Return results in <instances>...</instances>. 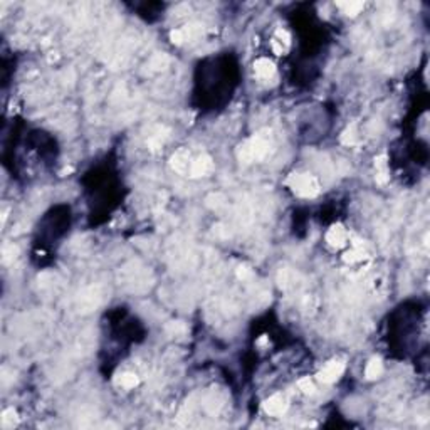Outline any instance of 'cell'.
<instances>
[{
	"label": "cell",
	"mask_w": 430,
	"mask_h": 430,
	"mask_svg": "<svg viewBox=\"0 0 430 430\" xmlns=\"http://www.w3.org/2000/svg\"><path fill=\"white\" fill-rule=\"evenodd\" d=\"M269 151H271V131L262 130L239 146L237 155L242 163H252L266 158Z\"/></svg>",
	"instance_id": "obj_1"
},
{
	"label": "cell",
	"mask_w": 430,
	"mask_h": 430,
	"mask_svg": "<svg viewBox=\"0 0 430 430\" xmlns=\"http://www.w3.org/2000/svg\"><path fill=\"white\" fill-rule=\"evenodd\" d=\"M286 183L296 195L304 197V198L316 197L321 190L318 178L309 173H291L287 176Z\"/></svg>",
	"instance_id": "obj_2"
},
{
	"label": "cell",
	"mask_w": 430,
	"mask_h": 430,
	"mask_svg": "<svg viewBox=\"0 0 430 430\" xmlns=\"http://www.w3.org/2000/svg\"><path fill=\"white\" fill-rule=\"evenodd\" d=\"M200 30H202L200 24H187V25L180 27V29L171 30L170 39L176 46H182V44L188 42V40H192L193 37H197V35L200 34Z\"/></svg>",
	"instance_id": "obj_3"
},
{
	"label": "cell",
	"mask_w": 430,
	"mask_h": 430,
	"mask_svg": "<svg viewBox=\"0 0 430 430\" xmlns=\"http://www.w3.org/2000/svg\"><path fill=\"white\" fill-rule=\"evenodd\" d=\"M343 372H345V363H341V361H338V360H333L323 366V370L318 373V380L323 383H328V385L334 383L339 380Z\"/></svg>",
	"instance_id": "obj_4"
},
{
	"label": "cell",
	"mask_w": 430,
	"mask_h": 430,
	"mask_svg": "<svg viewBox=\"0 0 430 430\" xmlns=\"http://www.w3.org/2000/svg\"><path fill=\"white\" fill-rule=\"evenodd\" d=\"M262 409H264L266 414L273 415V417H278V415H283L284 412L287 410V400L284 395L276 393V395L269 397L268 400L262 404Z\"/></svg>",
	"instance_id": "obj_5"
},
{
	"label": "cell",
	"mask_w": 430,
	"mask_h": 430,
	"mask_svg": "<svg viewBox=\"0 0 430 430\" xmlns=\"http://www.w3.org/2000/svg\"><path fill=\"white\" fill-rule=\"evenodd\" d=\"M212 170H214V161H212V158L209 155H202V156H198L195 161H192V165H190V176H193V178L205 176V175H209Z\"/></svg>",
	"instance_id": "obj_6"
},
{
	"label": "cell",
	"mask_w": 430,
	"mask_h": 430,
	"mask_svg": "<svg viewBox=\"0 0 430 430\" xmlns=\"http://www.w3.org/2000/svg\"><path fill=\"white\" fill-rule=\"evenodd\" d=\"M170 165H171V168L176 171V173H185V171H190V165H192V161H190L188 150H185V148L176 150L173 155H171V158H170Z\"/></svg>",
	"instance_id": "obj_7"
},
{
	"label": "cell",
	"mask_w": 430,
	"mask_h": 430,
	"mask_svg": "<svg viewBox=\"0 0 430 430\" xmlns=\"http://www.w3.org/2000/svg\"><path fill=\"white\" fill-rule=\"evenodd\" d=\"M254 72L256 76L262 81H268L274 78L276 74V64L268 57H261L254 62Z\"/></svg>",
	"instance_id": "obj_8"
},
{
	"label": "cell",
	"mask_w": 430,
	"mask_h": 430,
	"mask_svg": "<svg viewBox=\"0 0 430 430\" xmlns=\"http://www.w3.org/2000/svg\"><path fill=\"white\" fill-rule=\"evenodd\" d=\"M348 241V232L346 229L343 227V225H333L331 229L328 230V234H326V242L329 244L331 247H343Z\"/></svg>",
	"instance_id": "obj_9"
},
{
	"label": "cell",
	"mask_w": 430,
	"mask_h": 430,
	"mask_svg": "<svg viewBox=\"0 0 430 430\" xmlns=\"http://www.w3.org/2000/svg\"><path fill=\"white\" fill-rule=\"evenodd\" d=\"M366 252L363 249V244H360L358 241L353 242V247L350 249L348 252H345V256H343V259H345V262H348V264H356V262H361L366 259Z\"/></svg>",
	"instance_id": "obj_10"
},
{
	"label": "cell",
	"mask_w": 430,
	"mask_h": 430,
	"mask_svg": "<svg viewBox=\"0 0 430 430\" xmlns=\"http://www.w3.org/2000/svg\"><path fill=\"white\" fill-rule=\"evenodd\" d=\"M297 274L291 269H281L278 274V284L281 289H291L296 286Z\"/></svg>",
	"instance_id": "obj_11"
},
{
	"label": "cell",
	"mask_w": 430,
	"mask_h": 430,
	"mask_svg": "<svg viewBox=\"0 0 430 430\" xmlns=\"http://www.w3.org/2000/svg\"><path fill=\"white\" fill-rule=\"evenodd\" d=\"M383 373V363L380 358H372L368 361V365H366L365 368V377L368 380H375L378 378L380 375Z\"/></svg>",
	"instance_id": "obj_12"
},
{
	"label": "cell",
	"mask_w": 430,
	"mask_h": 430,
	"mask_svg": "<svg viewBox=\"0 0 430 430\" xmlns=\"http://www.w3.org/2000/svg\"><path fill=\"white\" fill-rule=\"evenodd\" d=\"M341 143L346 144V146H355V144L360 143V135H358V131H356V125H350L343 131Z\"/></svg>",
	"instance_id": "obj_13"
},
{
	"label": "cell",
	"mask_w": 430,
	"mask_h": 430,
	"mask_svg": "<svg viewBox=\"0 0 430 430\" xmlns=\"http://www.w3.org/2000/svg\"><path fill=\"white\" fill-rule=\"evenodd\" d=\"M375 166H377V182L378 183H387L388 180V171H387V156H377L375 158Z\"/></svg>",
	"instance_id": "obj_14"
},
{
	"label": "cell",
	"mask_w": 430,
	"mask_h": 430,
	"mask_svg": "<svg viewBox=\"0 0 430 430\" xmlns=\"http://www.w3.org/2000/svg\"><path fill=\"white\" fill-rule=\"evenodd\" d=\"M138 383H140L138 377L135 373H130V372L118 375V378H116V385L121 388H135Z\"/></svg>",
	"instance_id": "obj_15"
},
{
	"label": "cell",
	"mask_w": 430,
	"mask_h": 430,
	"mask_svg": "<svg viewBox=\"0 0 430 430\" xmlns=\"http://www.w3.org/2000/svg\"><path fill=\"white\" fill-rule=\"evenodd\" d=\"M338 7L341 8L343 12L346 13V15H356V13H360L361 10H363L365 3L363 2H358V0H351V2H338Z\"/></svg>",
	"instance_id": "obj_16"
},
{
	"label": "cell",
	"mask_w": 430,
	"mask_h": 430,
	"mask_svg": "<svg viewBox=\"0 0 430 430\" xmlns=\"http://www.w3.org/2000/svg\"><path fill=\"white\" fill-rule=\"evenodd\" d=\"M165 331L170 334V336H183L187 333V326H185L182 321H171L165 326Z\"/></svg>",
	"instance_id": "obj_17"
},
{
	"label": "cell",
	"mask_w": 430,
	"mask_h": 430,
	"mask_svg": "<svg viewBox=\"0 0 430 430\" xmlns=\"http://www.w3.org/2000/svg\"><path fill=\"white\" fill-rule=\"evenodd\" d=\"M19 422V417H17V412L13 409H7L2 414V425L3 427H13Z\"/></svg>",
	"instance_id": "obj_18"
},
{
	"label": "cell",
	"mask_w": 430,
	"mask_h": 430,
	"mask_svg": "<svg viewBox=\"0 0 430 430\" xmlns=\"http://www.w3.org/2000/svg\"><path fill=\"white\" fill-rule=\"evenodd\" d=\"M297 387H299V390L302 393H306V395H313L316 390L313 380H309V378H301L299 382H297Z\"/></svg>",
	"instance_id": "obj_19"
},
{
	"label": "cell",
	"mask_w": 430,
	"mask_h": 430,
	"mask_svg": "<svg viewBox=\"0 0 430 430\" xmlns=\"http://www.w3.org/2000/svg\"><path fill=\"white\" fill-rule=\"evenodd\" d=\"M225 203V198L222 193H212V195L207 198V205L212 207V209H219Z\"/></svg>",
	"instance_id": "obj_20"
},
{
	"label": "cell",
	"mask_w": 430,
	"mask_h": 430,
	"mask_svg": "<svg viewBox=\"0 0 430 430\" xmlns=\"http://www.w3.org/2000/svg\"><path fill=\"white\" fill-rule=\"evenodd\" d=\"M276 40H278V42H281L283 44L284 47H289V44H291V35L287 34V30H284V29H278L276 30V37H274Z\"/></svg>",
	"instance_id": "obj_21"
},
{
	"label": "cell",
	"mask_w": 430,
	"mask_h": 430,
	"mask_svg": "<svg viewBox=\"0 0 430 430\" xmlns=\"http://www.w3.org/2000/svg\"><path fill=\"white\" fill-rule=\"evenodd\" d=\"M17 252H19V249H17L15 246H7L5 249H3V261L13 259V257L17 256Z\"/></svg>",
	"instance_id": "obj_22"
},
{
	"label": "cell",
	"mask_w": 430,
	"mask_h": 430,
	"mask_svg": "<svg viewBox=\"0 0 430 430\" xmlns=\"http://www.w3.org/2000/svg\"><path fill=\"white\" fill-rule=\"evenodd\" d=\"M252 276V271L247 268V266H239L237 269V278L242 279V281H247L249 278Z\"/></svg>",
	"instance_id": "obj_23"
},
{
	"label": "cell",
	"mask_w": 430,
	"mask_h": 430,
	"mask_svg": "<svg viewBox=\"0 0 430 430\" xmlns=\"http://www.w3.org/2000/svg\"><path fill=\"white\" fill-rule=\"evenodd\" d=\"M271 44H273V49H274V52L278 54V56H281V54H283L284 51H286V47H284L281 42H278V40H276V39H273V42H271Z\"/></svg>",
	"instance_id": "obj_24"
}]
</instances>
